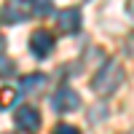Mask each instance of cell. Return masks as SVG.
I'll return each mask as SVG.
<instances>
[{"label": "cell", "mask_w": 134, "mask_h": 134, "mask_svg": "<svg viewBox=\"0 0 134 134\" xmlns=\"http://www.w3.org/2000/svg\"><path fill=\"white\" fill-rule=\"evenodd\" d=\"M59 27L67 35H75V32L81 30V11L78 8H64L59 14Z\"/></svg>", "instance_id": "obj_5"}, {"label": "cell", "mask_w": 134, "mask_h": 134, "mask_svg": "<svg viewBox=\"0 0 134 134\" xmlns=\"http://www.w3.org/2000/svg\"><path fill=\"white\" fill-rule=\"evenodd\" d=\"M14 72V64H11L5 57H0V75H11Z\"/></svg>", "instance_id": "obj_10"}, {"label": "cell", "mask_w": 134, "mask_h": 134, "mask_svg": "<svg viewBox=\"0 0 134 134\" xmlns=\"http://www.w3.org/2000/svg\"><path fill=\"white\" fill-rule=\"evenodd\" d=\"M14 124H16L21 131H38V126H40V115H38V110H35V107L24 105V107H19V110H16Z\"/></svg>", "instance_id": "obj_4"}, {"label": "cell", "mask_w": 134, "mask_h": 134, "mask_svg": "<svg viewBox=\"0 0 134 134\" xmlns=\"http://www.w3.org/2000/svg\"><path fill=\"white\" fill-rule=\"evenodd\" d=\"M19 88L24 94H40L43 88H46V75H43V72H30V75L21 78Z\"/></svg>", "instance_id": "obj_6"}, {"label": "cell", "mask_w": 134, "mask_h": 134, "mask_svg": "<svg viewBox=\"0 0 134 134\" xmlns=\"http://www.w3.org/2000/svg\"><path fill=\"white\" fill-rule=\"evenodd\" d=\"M21 8H24V5H21ZM19 5H5L3 8V19L5 21H21V19H27L30 14H27V11H21Z\"/></svg>", "instance_id": "obj_7"}, {"label": "cell", "mask_w": 134, "mask_h": 134, "mask_svg": "<svg viewBox=\"0 0 134 134\" xmlns=\"http://www.w3.org/2000/svg\"><path fill=\"white\" fill-rule=\"evenodd\" d=\"M121 83H124V67H121V62H107V64H102V70L94 75L91 91L99 94V97H107V94H113Z\"/></svg>", "instance_id": "obj_1"}, {"label": "cell", "mask_w": 134, "mask_h": 134, "mask_svg": "<svg viewBox=\"0 0 134 134\" xmlns=\"http://www.w3.org/2000/svg\"><path fill=\"white\" fill-rule=\"evenodd\" d=\"M30 51L35 54L38 59L48 57V54L54 51V35L46 32V30H35V32L30 35Z\"/></svg>", "instance_id": "obj_2"}, {"label": "cell", "mask_w": 134, "mask_h": 134, "mask_svg": "<svg viewBox=\"0 0 134 134\" xmlns=\"http://www.w3.org/2000/svg\"><path fill=\"white\" fill-rule=\"evenodd\" d=\"M54 134H81L75 126H70V124H59L57 129H54Z\"/></svg>", "instance_id": "obj_9"}, {"label": "cell", "mask_w": 134, "mask_h": 134, "mask_svg": "<svg viewBox=\"0 0 134 134\" xmlns=\"http://www.w3.org/2000/svg\"><path fill=\"white\" fill-rule=\"evenodd\" d=\"M51 105H54V110L57 113H70V110H75L78 105H81V97H78L72 88H67V86H62L57 94H54V99H51Z\"/></svg>", "instance_id": "obj_3"}, {"label": "cell", "mask_w": 134, "mask_h": 134, "mask_svg": "<svg viewBox=\"0 0 134 134\" xmlns=\"http://www.w3.org/2000/svg\"><path fill=\"white\" fill-rule=\"evenodd\" d=\"M16 102V88H3L0 91V107H11Z\"/></svg>", "instance_id": "obj_8"}, {"label": "cell", "mask_w": 134, "mask_h": 134, "mask_svg": "<svg viewBox=\"0 0 134 134\" xmlns=\"http://www.w3.org/2000/svg\"><path fill=\"white\" fill-rule=\"evenodd\" d=\"M35 14H43V16H46V14H51V3H48V0H40Z\"/></svg>", "instance_id": "obj_11"}]
</instances>
